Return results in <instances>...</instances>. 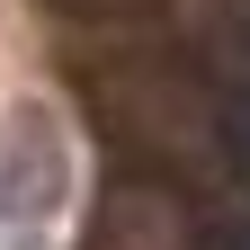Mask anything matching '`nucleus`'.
Instances as JSON below:
<instances>
[{"instance_id": "obj_1", "label": "nucleus", "mask_w": 250, "mask_h": 250, "mask_svg": "<svg viewBox=\"0 0 250 250\" xmlns=\"http://www.w3.org/2000/svg\"><path fill=\"white\" fill-rule=\"evenodd\" d=\"M72 188V152H62L54 107H9L0 116V224H45Z\"/></svg>"}, {"instance_id": "obj_2", "label": "nucleus", "mask_w": 250, "mask_h": 250, "mask_svg": "<svg viewBox=\"0 0 250 250\" xmlns=\"http://www.w3.org/2000/svg\"><path fill=\"white\" fill-rule=\"evenodd\" d=\"M89 250H188V214L161 179H125L107 214L89 224Z\"/></svg>"}, {"instance_id": "obj_3", "label": "nucleus", "mask_w": 250, "mask_h": 250, "mask_svg": "<svg viewBox=\"0 0 250 250\" xmlns=\"http://www.w3.org/2000/svg\"><path fill=\"white\" fill-rule=\"evenodd\" d=\"M214 152H224L232 179H250V81H224V89H214Z\"/></svg>"}, {"instance_id": "obj_4", "label": "nucleus", "mask_w": 250, "mask_h": 250, "mask_svg": "<svg viewBox=\"0 0 250 250\" xmlns=\"http://www.w3.org/2000/svg\"><path fill=\"white\" fill-rule=\"evenodd\" d=\"M188 250H250V206H214L188 224Z\"/></svg>"}, {"instance_id": "obj_5", "label": "nucleus", "mask_w": 250, "mask_h": 250, "mask_svg": "<svg viewBox=\"0 0 250 250\" xmlns=\"http://www.w3.org/2000/svg\"><path fill=\"white\" fill-rule=\"evenodd\" d=\"M54 9H72V18H134V9H152V0H54Z\"/></svg>"}, {"instance_id": "obj_6", "label": "nucleus", "mask_w": 250, "mask_h": 250, "mask_svg": "<svg viewBox=\"0 0 250 250\" xmlns=\"http://www.w3.org/2000/svg\"><path fill=\"white\" fill-rule=\"evenodd\" d=\"M224 9H232V45L250 54V0H224Z\"/></svg>"}]
</instances>
